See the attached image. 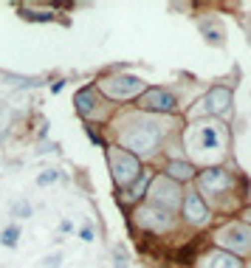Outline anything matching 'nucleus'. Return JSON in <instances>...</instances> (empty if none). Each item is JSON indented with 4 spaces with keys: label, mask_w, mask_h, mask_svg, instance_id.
Masks as SVG:
<instances>
[{
    "label": "nucleus",
    "mask_w": 251,
    "mask_h": 268,
    "mask_svg": "<svg viewBox=\"0 0 251 268\" xmlns=\"http://www.w3.org/2000/svg\"><path fill=\"white\" fill-rule=\"evenodd\" d=\"M110 167L116 170V181L121 183V186H127V183L133 181V178H139L141 170H139V161L133 156H127L124 150H119V153H110Z\"/></svg>",
    "instance_id": "f257e3e1"
},
{
    "label": "nucleus",
    "mask_w": 251,
    "mask_h": 268,
    "mask_svg": "<svg viewBox=\"0 0 251 268\" xmlns=\"http://www.w3.org/2000/svg\"><path fill=\"white\" fill-rule=\"evenodd\" d=\"M150 195H153V203H158V206H164V209H172L178 203V183L172 178H156Z\"/></svg>",
    "instance_id": "f03ea898"
},
{
    "label": "nucleus",
    "mask_w": 251,
    "mask_h": 268,
    "mask_svg": "<svg viewBox=\"0 0 251 268\" xmlns=\"http://www.w3.org/2000/svg\"><path fill=\"white\" fill-rule=\"evenodd\" d=\"M139 104L144 110H172L175 107V99L167 93L164 88H150L147 93L139 99Z\"/></svg>",
    "instance_id": "7ed1b4c3"
},
{
    "label": "nucleus",
    "mask_w": 251,
    "mask_h": 268,
    "mask_svg": "<svg viewBox=\"0 0 251 268\" xmlns=\"http://www.w3.org/2000/svg\"><path fill=\"white\" fill-rule=\"evenodd\" d=\"M153 124H144L141 130H136V133H127V144H130L136 153H150V150L156 147L158 141V133L156 130H150Z\"/></svg>",
    "instance_id": "20e7f679"
},
{
    "label": "nucleus",
    "mask_w": 251,
    "mask_h": 268,
    "mask_svg": "<svg viewBox=\"0 0 251 268\" xmlns=\"http://www.w3.org/2000/svg\"><path fill=\"white\" fill-rule=\"evenodd\" d=\"M200 186L209 192H220L226 186H232V175L223 173V170H209V173L200 175Z\"/></svg>",
    "instance_id": "39448f33"
},
{
    "label": "nucleus",
    "mask_w": 251,
    "mask_h": 268,
    "mask_svg": "<svg viewBox=\"0 0 251 268\" xmlns=\"http://www.w3.org/2000/svg\"><path fill=\"white\" fill-rule=\"evenodd\" d=\"M183 215L189 217L192 223H203L209 217V209H206V203H203V198H200V195H186V200H183Z\"/></svg>",
    "instance_id": "423d86ee"
},
{
    "label": "nucleus",
    "mask_w": 251,
    "mask_h": 268,
    "mask_svg": "<svg viewBox=\"0 0 251 268\" xmlns=\"http://www.w3.org/2000/svg\"><path fill=\"white\" fill-rule=\"evenodd\" d=\"M229 104H232V90H229V88H212V90H209L206 107L212 113H223Z\"/></svg>",
    "instance_id": "0eeeda50"
},
{
    "label": "nucleus",
    "mask_w": 251,
    "mask_h": 268,
    "mask_svg": "<svg viewBox=\"0 0 251 268\" xmlns=\"http://www.w3.org/2000/svg\"><path fill=\"white\" fill-rule=\"evenodd\" d=\"M116 82H121V85H107V90H110L113 96H127V93H136L139 88H144V82L136 77H127V79H116Z\"/></svg>",
    "instance_id": "6e6552de"
},
{
    "label": "nucleus",
    "mask_w": 251,
    "mask_h": 268,
    "mask_svg": "<svg viewBox=\"0 0 251 268\" xmlns=\"http://www.w3.org/2000/svg\"><path fill=\"white\" fill-rule=\"evenodd\" d=\"M167 173L172 175V181H186V178H192V164H186V161H172V164L167 167Z\"/></svg>",
    "instance_id": "1a4fd4ad"
},
{
    "label": "nucleus",
    "mask_w": 251,
    "mask_h": 268,
    "mask_svg": "<svg viewBox=\"0 0 251 268\" xmlns=\"http://www.w3.org/2000/svg\"><path fill=\"white\" fill-rule=\"evenodd\" d=\"M17 237H20V226H6L3 234H0V243H3L6 249H14V246H17Z\"/></svg>",
    "instance_id": "9d476101"
},
{
    "label": "nucleus",
    "mask_w": 251,
    "mask_h": 268,
    "mask_svg": "<svg viewBox=\"0 0 251 268\" xmlns=\"http://www.w3.org/2000/svg\"><path fill=\"white\" fill-rule=\"evenodd\" d=\"M215 268H240V263L229 254H217L215 257Z\"/></svg>",
    "instance_id": "9b49d317"
},
{
    "label": "nucleus",
    "mask_w": 251,
    "mask_h": 268,
    "mask_svg": "<svg viewBox=\"0 0 251 268\" xmlns=\"http://www.w3.org/2000/svg\"><path fill=\"white\" fill-rule=\"evenodd\" d=\"M31 215V206H28V200H17L14 206H11V217H28Z\"/></svg>",
    "instance_id": "f8f14e48"
},
{
    "label": "nucleus",
    "mask_w": 251,
    "mask_h": 268,
    "mask_svg": "<svg viewBox=\"0 0 251 268\" xmlns=\"http://www.w3.org/2000/svg\"><path fill=\"white\" fill-rule=\"evenodd\" d=\"M144 183H147V173H141V175H139V181H136V186H130L127 198H139L141 192H144Z\"/></svg>",
    "instance_id": "ddd939ff"
},
{
    "label": "nucleus",
    "mask_w": 251,
    "mask_h": 268,
    "mask_svg": "<svg viewBox=\"0 0 251 268\" xmlns=\"http://www.w3.org/2000/svg\"><path fill=\"white\" fill-rule=\"evenodd\" d=\"M26 17L28 20H37V23H48L54 14H48V11H26Z\"/></svg>",
    "instance_id": "4468645a"
},
{
    "label": "nucleus",
    "mask_w": 251,
    "mask_h": 268,
    "mask_svg": "<svg viewBox=\"0 0 251 268\" xmlns=\"http://www.w3.org/2000/svg\"><path fill=\"white\" fill-rule=\"evenodd\" d=\"M54 181H57V173H54V170H48V173H43L40 178H37L40 186H48V183H54Z\"/></svg>",
    "instance_id": "2eb2a0df"
},
{
    "label": "nucleus",
    "mask_w": 251,
    "mask_h": 268,
    "mask_svg": "<svg viewBox=\"0 0 251 268\" xmlns=\"http://www.w3.org/2000/svg\"><path fill=\"white\" fill-rule=\"evenodd\" d=\"M60 263H62V254H51V257H45V260H43V266H45V268H60Z\"/></svg>",
    "instance_id": "dca6fc26"
},
{
    "label": "nucleus",
    "mask_w": 251,
    "mask_h": 268,
    "mask_svg": "<svg viewBox=\"0 0 251 268\" xmlns=\"http://www.w3.org/2000/svg\"><path fill=\"white\" fill-rule=\"evenodd\" d=\"M82 240H93V232H90V229H82Z\"/></svg>",
    "instance_id": "f3484780"
},
{
    "label": "nucleus",
    "mask_w": 251,
    "mask_h": 268,
    "mask_svg": "<svg viewBox=\"0 0 251 268\" xmlns=\"http://www.w3.org/2000/svg\"><path fill=\"white\" fill-rule=\"evenodd\" d=\"M113 268H127V263H124V260H119V257H116V266H113Z\"/></svg>",
    "instance_id": "a211bd4d"
},
{
    "label": "nucleus",
    "mask_w": 251,
    "mask_h": 268,
    "mask_svg": "<svg viewBox=\"0 0 251 268\" xmlns=\"http://www.w3.org/2000/svg\"><path fill=\"white\" fill-rule=\"evenodd\" d=\"M0 116H3V107H0Z\"/></svg>",
    "instance_id": "6ab92c4d"
}]
</instances>
